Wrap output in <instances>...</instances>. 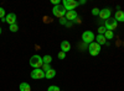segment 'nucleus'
Masks as SVG:
<instances>
[{
    "instance_id": "obj_1",
    "label": "nucleus",
    "mask_w": 124,
    "mask_h": 91,
    "mask_svg": "<svg viewBox=\"0 0 124 91\" xmlns=\"http://www.w3.org/2000/svg\"><path fill=\"white\" fill-rule=\"evenodd\" d=\"M30 65L32 67V68H35V69H40V68H42V64H44V62H42V57H40L39 54H35V55H32L30 58Z\"/></svg>"
},
{
    "instance_id": "obj_2",
    "label": "nucleus",
    "mask_w": 124,
    "mask_h": 91,
    "mask_svg": "<svg viewBox=\"0 0 124 91\" xmlns=\"http://www.w3.org/2000/svg\"><path fill=\"white\" fill-rule=\"evenodd\" d=\"M101 50H102V46H99L96 41L88 44V52H89V54L93 55V57L98 55V54L101 53Z\"/></svg>"
},
{
    "instance_id": "obj_3",
    "label": "nucleus",
    "mask_w": 124,
    "mask_h": 91,
    "mask_svg": "<svg viewBox=\"0 0 124 91\" xmlns=\"http://www.w3.org/2000/svg\"><path fill=\"white\" fill-rule=\"evenodd\" d=\"M66 12H67L66 9L62 6V5H56V6L52 7V14H54V16L57 17V18L65 17V16H66Z\"/></svg>"
},
{
    "instance_id": "obj_4",
    "label": "nucleus",
    "mask_w": 124,
    "mask_h": 91,
    "mask_svg": "<svg viewBox=\"0 0 124 91\" xmlns=\"http://www.w3.org/2000/svg\"><path fill=\"white\" fill-rule=\"evenodd\" d=\"M82 41H83L85 43H87V44H89V43L96 41V36L92 31H85L83 33H82Z\"/></svg>"
},
{
    "instance_id": "obj_5",
    "label": "nucleus",
    "mask_w": 124,
    "mask_h": 91,
    "mask_svg": "<svg viewBox=\"0 0 124 91\" xmlns=\"http://www.w3.org/2000/svg\"><path fill=\"white\" fill-rule=\"evenodd\" d=\"M78 1L76 0H63L62 1V6L66 9V11H71V10H75L78 6Z\"/></svg>"
},
{
    "instance_id": "obj_6",
    "label": "nucleus",
    "mask_w": 124,
    "mask_h": 91,
    "mask_svg": "<svg viewBox=\"0 0 124 91\" xmlns=\"http://www.w3.org/2000/svg\"><path fill=\"white\" fill-rule=\"evenodd\" d=\"M104 27H106V30H108V31H114V30H117V27H118V22L114 18H108L104 22Z\"/></svg>"
},
{
    "instance_id": "obj_7",
    "label": "nucleus",
    "mask_w": 124,
    "mask_h": 91,
    "mask_svg": "<svg viewBox=\"0 0 124 91\" xmlns=\"http://www.w3.org/2000/svg\"><path fill=\"white\" fill-rule=\"evenodd\" d=\"M31 78H32V79H44L45 78V72H44V70L42 69H34L32 70V72H31Z\"/></svg>"
},
{
    "instance_id": "obj_8",
    "label": "nucleus",
    "mask_w": 124,
    "mask_h": 91,
    "mask_svg": "<svg viewBox=\"0 0 124 91\" xmlns=\"http://www.w3.org/2000/svg\"><path fill=\"white\" fill-rule=\"evenodd\" d=\"M110 15H112V11H110V9H108V7H106V9H102L101 11H99V17L102 18V20H108V18H110Z\"/></svg>"
},
{
    "instance_id": "obj_9",
    "label": "nucleus",
    "mask_w": 124,
    "mask_h": 91,
    "mask_svg": "<svg viewBox=\"0 0 124 91\" xmlns=\"http://www.w3.org/2000/svg\"><path fill=\"white\" fill-rule=\"evenodd\" d=\"M66 20L67 21H70V22H73V21H76L77 20V17H78V15H77V12H76V10H71V11H67L66 12Z\"/></svg>"
},
{
    "instance_id": "obj_10",
    "label": "nucleus",
    "mask_w": 124,
    "mask_h": 91,
    "mask_svg": "<svg viewBox=\"0 0 124 91\" xmlns=\"http://www.w3.org/2000/svg\"><path fill=\"white\" fill-rule=\"evenodd\" d=\"M5 22H8V24H9V26H10V25L16 24V15H15L14 12H9V14H6Z\"/></svg>"
},
{
    "instance_id": "obj_11",
    "label": "nucleus",
    "mask_w": 124,
    "mask_h": 91,
    "mask_svg": "<svg viewBox=\"0 0 124 91\" xmlns=\"http://www.w3.org/2000/svg\"><path fill=\"white\" fill-rule=\"evenodd\" d=\"M61 50H62V52H65V53L70 52V50H71V43L68 41H62L61 42Z\"/></svg>"
},
{
    "instance_id": "obj_12",
    "label": "nucleus",
    "mask_w": 124,
    "mask_h": 91,
    "mask_svg": "<svg viewBox=\"0 0 124 91\" xmlns=\"http://www.w3.org/2000/svg\"><path fill=\"white\" fill-rule=\"evenodd\" d=\"M114 20L117 22H124V11L118 10V11L116 12V15H114Z\"/></svg>"
},
{
    "instance_id": "obj_13",
    "label": "nucleus",
    "mask_w": 124,
    "mask_h": 91,
    "mask_svg": "<svg viewBox=\"0 0 124 91\" xmlns=\"http://www.w3.org/2000/svg\"><path fill=\"white\" fill-rule=\"evenodd\" d=\"M96 42L99 44V46H103V44H107V39H106V37H104V35H98L97 37H96Z\"/></svg>"
},
{
    "instance_id": "obj_14",
    "label": "nucleus",
    "mask_w": 124,
    "mask_h": 91,
    "mask_svg": "<svg viewBox=\"0 0 124 91\" xmlns=\"http://www.w3.org/2000/svg\"><path fill=\"white\" fill-rule=\"evenodd\" d=\"M55 76H56V70H55V69H50L48 72L45 73V78H46V79H52V78H55Z\"/></svg>"
},
{
    "instance_id": "obj_15",
    "label": "nucleus",
    "mask_w": 124,
    "mask_h": 91,
    "mask_svg": "<svg viewBox=\"0 0 124 91\" xmlns=\"http://www.w3.org/2000/svg\"><path fill=\"white\" fill-rule=\"evenodd\" d=\"M19 89H20V91H31V86L27 83H21Z\"/></svg>"
},
{
    "instance_id": "obj_16",
    "label": "nucleus",
    "mask_w": 124,
    "mask_h": 91,
    "mask_svg": "<svg viewBox=\"0 0 124 91\" xmlns=\"http://www.w3.org/2000/svg\"><path fill=\"white\" fill-rule=\"evenodd\" d=\"M104 37H106L107 41H109V39H113V38H114V32H113V31H108V30H107L106 33H104Z\"/></svg>"
},
{
    "instance_id": "obj_17",
    "label": "nucleus",
    "mask_w": 124,
    "mask_h": 91,
    "mask_svg": "<svg viewBox=\"0 0 124 91\" xmlns=\"http://www.w3.org/2000/svg\"><path fill=\"white\" fill-rule=\"evenodd\" d=\"M42 62H44V64H51V62H52V57L48 55V54L44 55L42 57Z\"/></svg>"
},
{
    "instance_id": "obj_18",
    "label": "nucleus",
    "mask_w": 124,
    "mask_h": 91,
    "mask_svg": "<svg viewBox=\"0 0 124 91\" xmlns=\"http://www.w3.org/2000/svg\"><path fill=\"white\" fill-rule=\"evenodd\" d=\"M9 30H10V32H17V31H19V26H17V24L10 25V26H9Z\"/></svg>"
},
{
    "instance_id": "obj_19",
    "label": "nucleus",
    "mask_w": 124,
    "mask_h": 91,
    "mask_svg": "<svg viewBox=\"0 0 124 91\" xmlns=\"http://www.w3.org/2000/svg\"><path fill=\"white\" fill-rule=\"evenodd\" d=\"M47 91H61V89L57 85H51V86H48Z\"/></svg>"
},
{
    "instance_id": "obj_20",
    "label": "nucleus",
    "mask_w": 124,
    "mask_h": 91,
    "mask_svg": "<svg viewBox=\"0 0 124 91\" xmlns=\"http://www.w3.org/2000/svg\"><path fill=\"white\" fill-rule=\"evenodd\" d=\"M6 17V11L4 10V7H0V18L4 20Z\"/></svg>"
},
{
    "instance_id": "obj_21",
    "label": "nucleus",
    "mask_w": 124,
    "mask_h": 91,
    "mask_svg": "<svg viewBox=\"0 0 124 91\" xmlns=\"http://www.w3.org/2000/svg\"><path fill=\"white\" fill-rule=\"evenodd\" d=\"M50 69H52V67H51V64H42V70L46 73V72H48Z\"/></svg>"
},
{
    "instance_id": "obj_22",
    "label": "nucleus",
    "mask_w": 124,
    "mask_h": 91,
    "mask_svg": "<svg viewBox=\"0 0 124 91\" xmlns=\"http://www.w3.org/2000/svg\"><path fill=\"white\" fill-rule=\"evenodd\" d=\"M99 11H101V10H99L98 7L92 9V15H93V16H99Z\"/></svg>"
},
{
    "instance_id": "obj_23",
    "label": "nucleus",
    "mask_w": 124,
    "mask_h": 91,
    "mask_svg": "<svg viewBox=\"0 0 124 91\" xmlns=\"http://www.w3.org/2000/svg\"><path fill=\"white\" fill-rule=\"evenodd\" d=\"M106 31H107L106 27H104V26H101V27L98 28V35H104V33H106Z\"/></svg>"
},
{
    "instance_id": "obj_24",
    "label": "nucleus",
    "mask_w": 124,
    "mask_h": 91,
    "mask_svg": "<svg viewBox=\"0 0 124 91\" xmlns=\"http://www.w3.org/2000/svg\"><path fill=\"white\" fill-rule=\"evenodd\" d=\"M57 57H58V59H61V60H62V59H65V58H66V53L61 50V52L57 54Z\"/></svg>"
},
{
    "instance_id": "obj_25",
    "label": "nucleus",
    "mask_w": 124,
    "mask_h": 91,
    "mask_svg": "<svg viewBox=\"0 0 124 91\" xmlns=\"http://www.w3.org/2000/svg\"><path fill=\"white\" fill-rule=\"evenodd\" d=\"M60 24H61V25H67V20H66V17L60 18Z\"/></svg>"
},
{
    "instance_id": "obj_26",
    "label": "nucleus",
    "mask_w": 124,
    "mask_h": 91,
    "mask_svg": "<svg viewBox=\"0 0 124 91\" xmlns=\"http://www.w3.org/2000/svg\"><path fill=\"white\" fill-rule=\"evenodd\" d=\"M51 4H54L56 6V5H61V1L60 0H51Z\"/></svg>"
},
{
    "instance_id": "obj_27",
    "label": "nucleus",
    "mask_w": 124,
    "mask_h": 91,
    "mask_svg": "<svg viewBox=\"0 0 124 91\" xmlns=\"http://www.w3.org/2000/svg\"><path fill=\"white\" fill-rule=\"evenodd\" d=\"M78 4H79V5H83V4H86V0H81V1H78Z\"/></svg>"
},
{
    "instance_id": "obj_28",
    "label": "nucleus",
    "mask_w": 124,
    "mask_h": 91,
    "mask_svg": "<svg viewBox=\"0 0 124 91\" xmlns=\"http://www.w3.org/2000/svg\"><path fill=\"white\" fill-rule=\"evenodd\" d=\"M1 32H3V30H1V27H0V35H1Z\"/></svg>"
}]
</instances>
